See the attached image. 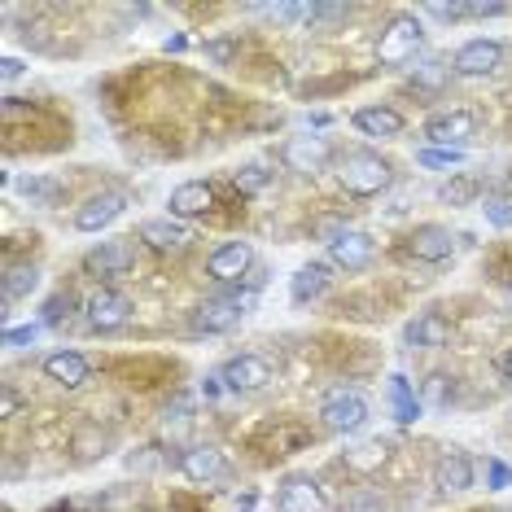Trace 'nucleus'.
<instances>
[{"label":"nucleus","instance_id":"f257e3e1","mask_svg":"<svg viewBox=\"0 0 512 512\" xmlns=\"http://www.w3.org/2000/svg\"><path fill=\"white\" fill-rule=\"evenodd\" d=\"M394 180V167L372 149H351V154L337 158V184L351 197H377L386 193Z\"/></svg>","mask_w":512,"mask_h":512},{"label":"nucleus","instance_id":"f03ea898","mask_svg":"<svg viewBox=\"0 0 512 512\" xmlns=\"http://www.w3.org/2000/svg\"><path fill=\"white\" fill-rule=\"evenodd\" d=\"M254 294L259 289H241V285H228L224 294H215V298H206L202 307L193 311V333H232L241 320L254 311Z\"/></svg>","mask_w":512,"mask_h":512},{"label":"nucleus","instance_id":"7ed1b4c3","mask_svg":"<svg viewBox=\"0 0 512 512\" xmlns=\"http://www.w3.org/2000/svg\"><path fill=\"white\" fill-rule=\"evenodd\" d=\"M425 49V27L416 14H394L386 22V31L377 36V62L390 66V71H399V66L416 62V53Z\"/></svg>","mask_w":512,"mask_h":512},{"label":"nucleus","instance_id":"20e7f679","mask_svg":"<svg viewBox=\"0 0 512 512\" xmlns=\"http://www.w3.org/2000/svg\"><path fill=\"white\" fill-rule=\"evenodd\" d=\"M320 416H324V425L333 429V434H359V429L368 425V399L359 390H333L329 399H324L320 407Z\"/></svg>","mask_w":512,"mask_h":512},{"label":"nucleus","instance_id":"39448f33","mask_svg":"<svg viewBox=\"0 0 512 512\" xmlns=\"http://www.w3.org/2000/svg\"><path fill=\"white\" fill-rule=\"evenodd\" d=\"M84 316H88V329L97 333H119L127 320H132V298L119 294V289L101 285L97 294L84 302Z\"/></svg>","mask_w":512,"mask_h":512},{"label":"nucleus","instance_id":"423d86ee","mask_svg":"<svg viewBox=\"0 0 512 512\" xmlns=\"http://www.w3.org/2000/svg\"><path fill=\"white\" fill-rule=\"evenodd\" d=\"M281 162L289 171H298V176H320L333 162V145L324 136H289L281 145Z\"/></svg>","mask_w":512,"mask_h":512},{"label":"nucleus","instance_id":"0eeeda50","mask_svg":"<svg viewBox=\"0 0 512 512\" xmlns=\"http://www.w3.org/2000/svg\"><path fill=\"white\" fill-rule=\"evenodd\" d=\"M250 272H254L250 241H224V246L211 250V259H206V276L219 285H241Z\"/></svg>","mask_w":512,"mask_h":512},{"label":"nucleus","instance_id":"6e6552de","mask_svg":"<svg viewBox=\"0 0 512 512\" xmlns=\"http://www.w3.org/2000/svg\"><path fill=\"white\" fill-rule=\"evenodd\" d=\"M473 114L469 110H438L425 123V141L429 149H464V141L473 136Z\"/></svg>","mask_w":512,"mask_h":512},{"label":"nucleus","instance_id":"1a4fd4ad","mask_svg":"<svg viewBox=\"0 0 512 512\" xmlns=\"http://www.w3.org/2000/svg\"><path fill=\"white\" fill-rule=\"evenodd\" d=\"M219 381H224V390H232V394H254L272 381V364H267L263 355H232L228 364L219 368Z\"/></svg>","mask_w":512,"mask_h":512},{"label":"nucleus","instance_id":"9d476101","mask_svg":"<svg viewBox=\"0 0 512 512\" xmlns=\"http://www.w3.org/2000/svg\"><path fill=\"white\" fill-rule=\"evenodd\" d=\"M499 66H504V44L499 40H469L456 49V57H451V71L464 75V79L495 75Z\"/></svg>","mask_w":512,"mask_h":512},{"label":"nucleus","instance_id":"9b49d317","mask_svg":"<svg viewBox=\"0 0 512 512\" xmlns=\"http://www.w3.org/2000/svg\"><path fill=\"white\" fill-rule=\"evenodd\" d=\"M276 512H329V499H324L316 477L294 473V477H285L281 491H276Z\"/></svg>","mask_w":512,"mask_h":512},{"label":"nucleus","instance_id":"f8f14e48","mask_svg":"<svg viewBox=\"0 0 512 512\" xmlns=\"http://www.w3.org/2000/svg\"><path fill=\"white\" fill-rule=\"evenodd\" d=\"M123 211H127V197L123 193H114V189L92 193V197H84V202L75 206V228L79 232H101V228H110Z\"/></svg>","mask_w":512,"mask_h":512},{"label":"nucleus","instance_id":"ddd939ff","mask_svg":"<svg viewBox=\"0 0 512 512\" xmlns=\"http://www.w3.org/2000/svg\"><path fill=\"white\" fill-rule=\"evenodd\" d=\"M180 473L189 477V482H197V486H211V482H219V477L228 473V460H224V451L219 447H211V442H197V447L180 451Z\"/></svg>","mask_w":512,"mask_h":512},{"label":"nucleus","instance_id":"4468645a","mask_svg":"<svg viewBox=\"0 0 512 512\" xmlns=\"http://www.w3.org/2000/svg\"><path fill=\"white\" fill-rule=\"evenodd\" d=\"M434 486L438 495H460L473 486V456L464 447H447L434 464Z\"/></svg>","mask_w":512,"mask_h":512},{"label":"nucleus","instance_id":"2eb2a0df","mask_svg":"<svg viewBox=\"0 0 512 512\" xmlns=\"http://www.w3.org/2000/svg\"><path fill=\"white\" fill-rule=\"evenodd\" d=\"M372 254H377V241L355 228H346L337 241H329V259H333V267H342V272H364L372 263Z\"/></svg>","mask_w":512,"mask_h":512},{"label":"nucleus","instance_id":"dca6fc26","mask_svg":"<svg viewBox=\"0 0 512 512\" xmlns=\"http://www.w3.org/2000/svg\"><path fill=\"white\" fill-rule=\"evenodd\" d=\"M451 250H456V241H451V232L442 224H421L407 237V254H412L416 263H447Z\"/></svg>","mask_w":512,"mask_h":512},{"label":"nucleus","instance_id":"f3484780","mask_svg":"<svg viewBox=\"0 0 512 512\" xmlns=\"http://www.w3.org/2000/svg\"><path fill=\"white\" fill-rule=\"evenodd\" d=\"M132 263H136L132 241H101L97 250L84 254V267H88L92 276H101V281H110V276H123Z\"/></svg>","mask_w":512,"mask_h":512},{"label":"nucleus","instance_id":"a211bd4d","mask_svg":"<svg viewBox=\"0 0 512 512\" xmlns=\"http://www.w3.org/2000/svg\"><path fill=\"white\" fill-rule=\"evenodd\" d=\"M447 337H451V324L442 311H421V316L407 320V329H403V342L412 346V351H438V346H447Z\"/></svg>","mask_w":512,"mask_h":512},{"label":"nucleus","instance_id":"6ab92c4d","mask_svg":"<svg viewBox=\"0 0 512 512\" xmlns=\"http://www.w3.org/2000/svg\"><path fill=\"white\" fill-rule=\"evenodd\" d=\"M171 219H197L215 206V189L206 180H184L171 189Z\"/></svg>","mask_w":512,"mask_h":512},{"label":"nucleus","instance_id":"aec40b11","mask_svg":"<svg viewBox=\"0 0 512 512\" xmlns=\"http://www.w3.org/2000/svg\"><path fill=\"white\" fill-rule=\"evenodd\" d=\"M141 241L149 250H162V254H171V250H184L193 241V232L184 228V219H145L141 224Z\"/></svg>","mask_w":512,"mask_h":512},{"label":"nucleus","instance_id":"412c9836","mask_svg":"<svg viewBox=\"0 0 512 512\" xmlns=\"http://www.w3.org/2000/svg\"><path fill=\"white\" fill-rule=\"evenodd\" d=\"M351 123L359 136H377V141H394V136L403 132V114L390 106H364L351 114Z\"/></svg>","mask_w":512,"mask_h":512},{"label":"nucleus","instance_id":"4be33fe9","mask_svg":"<svg viewBox=\"0 0 512 512\" xmlns=\"http://www.w3.org/2000/svg\"><path fill=\"white\" fill-rule=\"evenodd\" d=\"M44 377L62 390H75V386L88 381V359L79 351H53L49 359H44Z\"/></svg>","mask_w":512,"mask_h":512},{"label":"nucleus","instance_id":"5701e85b","mask_svg":"<svg viewBox=\"0 0 512 512\" xmlns=\"http://www.w3.org/2000/svg\"><path fill=\"white\" fill-rule=\"evenodd\" d=\"M324 289H329V267L311 263V267H298L294 281H289V298L298 302V307H307V302L324 298Z\"/></svg>","mask_w":512,"mask_h":512},{"label":"nucleus","instance_id":"b1692460","mask_svg":"<svg viewBox=\"0 0 512 512\" xmlns=\"http://www.w3.org/2000/svg\"><path fill=\"white\" fill-rule=\"evenodd\" d=\"M40 285V267L36 263H9L5 267V281H0V298L5 302H18V298H31Z\"/></svg>","mask_w":512,"mask_h":512},{"label":"nucleus","instance_id":"393cba45","mask_svg":"<svg viewBox=\"0 0 512 512\" xmlns=\"http://www.w3.org/2000/svg\"><path fill=\"white\" fill-rule=\"evenodd\" d=\"M390 407H394V416H399L403 425L421 421V412H425V403L416 399V390L407 386V377H399V372L390 377Z\"/></svg>","mask_w":512,"mask_h":512},{"label":"nucleus","instance_id":"a878e982","mask_svg":"<svg viewBox=\"0 0 512 512\" xmlns=\"http://www.w3.org/2000/svg\"><path fill=\"white\" fill-rule=\"evenodd\" d=\"M447 79H451V66L442 62V57H425L421 66H412V88L416 92H429V97L447 88Z\"/></svg>","mask_w":512,"mask_h":512},{"label":"nucleus","instance_id":"bb28decb","mask_svg":"<svg viewBox=\"0 0 512 512\" xmlns=\"http://www.w3.org/2000/svg\"><path fill=\"white\" fill-rule=\"evenodd\" d=\"M456 399H460V386H456V377H447V372H434V377L421 386L425 407H451Z\"/></svg>","mask_w":512,"mask_h":512},{"label":"nucleus","instance_id":"cd10ccee","mask_svg":"<svg viewBox=\"0 0 512 512\" xmlns=\"http://www.w3.org/2000/svg\"><path fill=\"white\" fill-rule=\"evenodd\" d=\"M477 193H482V180H477V176H451L438 189V202L442 206H469Z\"/></svg>","mask_w":512,"mask_h":512},{"label":"nucleus","instance_id":"c85d7f7f","mask_svg":"<svg viewBox=\"0 0 512 512\" xmlns=\"http://www.w3.org/2000/svg\"><path fill=\"white\" fill-rule=\"evenodd\" d=\"M18 193H27L31 202H57V197H62V180L27 176V180H18Z\"/></svg>","mask_w":512,"mask_h":512},{"label":"nucleus","instance_id":"c756f323","mask_svg":"<svg viewBox=\"0 0 512 512\" xmlns=\"http://www.w3.org/2000/svg\"><path fill=\"white\" fill-rule=\"evenodd\" d=\"M267 180H272V171L259 167V162H250V167H241L237 176H232V184H237L241 193H259V189H267Z\"/></svg>","mask_w":512,"mask_h":512},{"label":"nucleus","instance_id":"7c9ffc66","mask_svg":"<svg viewBox=\"0 0 512 512\" xmlns=\"http://www.w3.org/2000/svg\"><path fill=\"white\" fill-rule=\"evenodd\" d=\"M44 333V324H18V329H5V337L0 342L9 346V351H18V346H36Z\"/></svg>","mask_w":512,"mask_h":512},{"label":"nucleus","instance_id":"2f4dec72","mask_svg":"<svg viewBox=\"0 0 512 512\" xmlns=\"http://www.w3.org/2000/svg\"><path fill=\"white\" fill-rule=\"evenodd\" d=\"M486 224H495V228H512V202L508 197H486Z\"/></svg>","mask_w":512,"mask_h":512},{"label":"nucleus","instance_id":"473e14b6","mask_svg":"<svg viewBox=\"0 0 512 512\" xmlns=\"http://www.w3.org/2000/svg\"><path fill=\"white\" fill-rule=\"evenodd\" d=\"M421 162L425 167H456V162H464V149H425Z\"/></svg>","mask_w":512,"mask_h":512},{"label":"nucleus","instance_id":"72a5a7b5","mask_svg":"<svg viewBox=\"0 0 512 512\" xmlns=\"http://www.w3.org/2000/svg\"><path fill=\"white\" fill-rule=\"evenodd\" d=\"M381 460H386V442H368L364 456H351L355 469H372V464H381Z\"/></svg>","mask_w":512,"mask_h":512},{"label":"nucleus","instance_id":"f704fd0d","mask_svg":"<svg viewBox=\"0 0 512 512\" xmlns=\"http://www.w3.org/2000/svg\"><path fill=\"white\" fill-rule=\"evenodd\" d=\"M351 18V5H316L311 9V22H342Z\"/></svg>","mask_w":512,"mask_h":512},{"label":"nucleus","instance_id":"c9c22d12","mask_svg":"<svg viewBox=\"0 0 512 512\" xmlns=\"http://www.w3.org/2000/svg\"><path fill=\"white\" fill-rule=\"evenodd\" d=\"M66 316H71V298L57 294V298L49 302V307H44V324H62Z\"/></svg>","mask_w":512,"mask_h":512},{"label":"nucleus","instance_id":"e433bc0d","mask_svg":"<svg viewBox=\"0 0 512 512\" xmlns=\"http://www.w3.org/2000/svg\"><path fill=\"white\" fill-rule=\"evenodd\" d=\"M486 473H491V491H504V486H512V469L504 460H491V464H486Z\"/></svg>","mask_w":512,"mask_h":512},{"label":"nucleus","instance_id":"4c0bfd02","mask_svg":"<svg viewBox=\"0 0 512 512\" xmlns=\"http://www.w3.org/2000/svg\"><path fill=\"white\" fill-rule=\"evenodd\" d=\"M425 14H434L438 22H456L469 14V5H425Z\"/></svg>","mask_w":512,"mask_h":512},{"label":"nucleus","instance_id":"58836bf2","mask_svg":"<svg viewBox=\"0 0 512 512\" xmlns=\"http://www.w3.org/2000/svg\"><path fill=\"white\" fill-rule=\"evenodd\" d=\"M206 53H211L215 62H228V57H232V40H211V44H206Z\"/></svg>","mask_w":512,"mask_h":512},{"label":"nucleus","instance_id":"ea45409f","mask_svg":"<svg viewBox=\"0 0 512 512\" xmlns=\"http://www.w3.org/2000/svg\"><path fill=\"white\" fill-rule=\"evenodd\" d=\"M469 14L473 18H499L504 14V5H469Z\"/></svg>","mask_w":512,"mask_h":512},{"label":"nucleus","instance_id":"a19ab883","mask_svg":"<svg viewBox=\"0 0 512 512\" xmlns=\"http://www.w3.org/2000/svg\"><path fill=\"white\" fill-rule=\"evenodd\" d=\"M219 390H224V381H219V377H206V381H202V394H206V399H219Z\"/></svg>","mask_w":512,"mask_h":512},{"label":"nucleus","instance_id":"79ce46f5","mask_svg":"<svg viewBox=\"0 0 512 512\" xmlns=\"http://www.w3.org/2000/svg\"><path fill=\"white\" fill-rule=\"evenodd\" d=\"M0 66H5V79H18V75H22V62H18V57H5Z\"/></svg>","mask_w":512,"mask_h":512},{"label":"nucleus","instance_id":"37998d69","mask_svg":"<svg viewBox=\"0 0 512 512\" xmlns=\"http://www.w3.org/2000/svg\"><path fill=\"white\" fill-rule=\"evenodd\" d=\"M359 512H386V508H377V504H359Z\"/></svg>","mask_w":512,"mask_h":512},{"label":"nucleus","instance_id":"c03bdc74","mask_svg":"<svg viewBox=\"0 0 512 512\" xmlns=\"http://www.w3.org/2000/svg\"><path fill=\"white\" fill-rule=\"evenodd\" d=\"M504 372H508V381H512V355L504 359Z\"/></svg>","mask_w":512,"mask_h":512}]
</instances>
